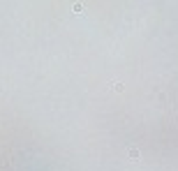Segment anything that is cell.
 <instances>
[{
    "label": "cell",
    "mask_w": 178,
    "mask_h": 171,
    "mask_svg": "<svg viewBox=\"0 0 178 171\" xmlns=\"http://www.w3.org/2000/svg\"><path fill=\"white\" fill-rule=\"evenodd\" d=\"M130 157H132V160H139V151H136V148H132V151H130Z\"/></svg>",
    "instance_id": "6da1fadb"
}]
</instances>
